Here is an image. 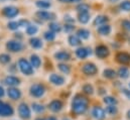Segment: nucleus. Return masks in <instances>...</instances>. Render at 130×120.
Segmentation results:
<instances>
[{
  "label": "nucleus",
  "instance_id": "obj_1",
  "mask_svg": "<svg viewBox=\"0 0 130 120\" xmlns=\"http://www.w3.org/2000/svg\"><path fill=\"white\" fill-rule=\"evenodd\" d=\"M89 100L83 95H76L72 101V110L78 115L84 114L88 110Z\"/></svg>",
  "mask_w": 130,
  "mask_h": 120
},
{
  "label": "nucleus",
  "instance_id": "obj_2",
  "mask_svg": "<svg viewBox=\"0 0 130 120\" xmlns=\"http://www.w3.org/2000/svg\"><path fill=\"white\" fill-rule=\"evenodd\" d=\"M18 68L20 72L25 76H30L33 74V67L31 66L30 62L21 58L18 61Z\"/></svg>",
  "mask_w": 130,
  "mask_h": 120
},
{
  "label": "nucleus",
  "instance_id": "obj_3",
  "mask_svg": "<svg viewBox=\"0 0 130 120\" xmlns=\"http://www.w3.org/2000/svg\"><path fill=\"white\" fill-rule=\"evenodd\" d=\"M6 49L11 53H19L23 49V44L18 39H11L6 42Z\"/></svg>",
  "mask_w": 130,
  "mask_h": 120
},
{
  "label": "nucleus",
  "instance_id": "obj_4",
  "mask_svg": "<svg viewBox=\"0 0 130 120\" xmlns=\"http://www.w3.org/2000/svg\"><path fill=\"white\" fill-rule=\"evenodd\" d=\"M29 93H30V95L32 97H34V98H40V97H42L44 95L45 88L41 84H33V85L30 86Z\"/></svg>",
  "mask_w": 130,
  "mask_h": 120
},
{
  "label": "nucleus",
  "instance_id": "obj_5",
  "mask_svg": "<svg viewBox=\"0 0 130 120\" xmlns=\"http://www.w3.org/2000/svg\"><path fill=\"white\" fill-rule=\"evenodd\" d=\"M18 114L20 116V118L22 119H29L31 117V111L30 108L28 107V105L26 103H20L18 106Z\"/></svg>",
  "mask_w": 130,
  "mask_h": 120
},
{
  "label": "nucleus",
  "instance_id": "obj_6",
  "mask_svg": "<svg viewBox=\"0 0 130 120\" xmlns=\"http://www.w3.org/2000/svg\"><path fill=\"white\" fill-rule=\"evenodd\" d=\"M18 13H19L18 8L15 6H12V5L6 6L2 9V15L5 16L6 18H14L18 15Z\"/></svg>",
  "mask_w": 130,
  "mask_h": 120
},
{
  "label": "nucleus",
  "instance_id": "obj_7",
  "mask_svg": "<svg viewBox=\"0 0 130 120\" xmlns=\"http://www.w3.org/2000/svg\"><path fill=\"white\" fill-rule=\"evenodd\" d=\"M36 17L39 18L40 20H44V21H50V20H54L56 18L55 13L46 11V10H38L35 13Z\"/></svg>",
  "mask_w": 130,
  "mask_h": 120
},
{
  "label": "nucleus",
  "instance_id": "obj_8",
  "mask_svg": "<svg viewBox=\"0 0 130 120\" xmlns=\"http://www.w3.org/2000/svg\"><path fill=\"white\" fill-rule=\"evenodd\" d=\"M82 72L87 76H94L98 73V69L95 64L93 63H87L83 66Z\"/></svg>",
  "mask_w": 130,
  "mask_h": 120
},
{
  "label": "nucleus",
  "instance_id": "obj_9",
  "mask_svg": "<svg viewBox=\"0 0 130 120\" xmlns=\"http://www.w3.org/2000/svg\"><path fill=\"white\" fill-rule=\"evenodd\" d=\"M76 56L77 58H79L80 60H85L86 58H88L89 56L92 55V50L90 48H85V47H80L76 50Z\"/></svg>",
  "mask_w": 130,
  "mask_h": 120
},
{
  "label": "nucleus",
  "instance_id": "obj_10",
  "mask_svg": "<svg viewBox=\"0 0 130 120\" xmlns=\"http://www.w3.org/2000/svg\"><path fill=\"white\" fill-rule=\"evenodd\" d=\"M95 54H96V56H97L99 59L103 60V59H106L109 56L110 51H109V49L106 46L100 44V46H98L97 48L95 49Z\"/></svg>",
  "mask_w": 130,
  "mask_h": 120
},
{
  "label": "nucleus",
  "instance_id": "obj_11",
  "mask_svg": "<svg viewBox=\"0 0 130 120\" xmlns=\"http://www.w3.org/2000/svg\"><path fill=\"white\" fill-rule=\"evenodd\" d=\"M14 110L12 108L11 105H9L8 103H3L1 108H0V116L2 117H9L11 115H13Z\"/></svg>",
  "mask_w": 130,
  "mask_h": 120
},
{
  "label": "nucleus",
  "instance_id": "obj_12",
  "mask_svg": "<svg viewBox=\"0 0 130 120\" xmlns=\"http://www.w3.org/2000/svg\"><path fill=\"white\" fill-rule=\"evenodd\" d=\"M92 116L96 120H103L106 117V112L105 109H103L100 106H95L92 109Z\"/></svg>",
  "mask_w": 130,
  "mask_h": 120
},
{
  "label": "nucleus",
  "instance_id": "obj_13",
  "mask_svg": "<svg viewBox=\"0 0 130 120\" xmlns=\"http://www.w3.org/2000/svg\"><path fill=\"white\" fill-rule=\"evenodd\" d=\"M48 80H50V82L52 84H54L56 86H62V85L65 84L66 82L65 78L63 76H61V75H58V74H52L50 76Z\"/></svg>",
  "mask_w": 130,
  "mask_h": 120
},
{
  "label": "nucleus",
  "instance_id": "obj_14",
  "mask_svg": "<svg viewBox=\"0 0 130 120\" xmlns=\"http://www.w3.org/2000/svg\"><path fill=\"white\" fill-rule=\"evenodd\" d=\"M63 106H64L63 102H62L61 100L56 99V100H53V101L48 104V109H50L51 111H53V112H60V111L63 109Z\"/></svg>",
  "mask_w": 130,
  "mask_h": 120
},
{
  "label": "nucleus",
  "instance_id": "obj_15",
  "mask_svg": "<svg viewBox=\"0 0 130 120\" xmlns=\"http://www.w3.org/2000/svg\"><path fill=\"white\" fill-rule=\"evenodd\" d=\"M7 95L12 100H18L21 97V91L15 87H9L7 90Z\"/></svg>",
  "mask_w": 130,
  "mask_h": 120
},
{
  "label": "nucleus",
  "instance_id": "obj_16",
  "mask_svg": "<svg viewBox=\"0 0 130 120\" xmlns=\"http://www.w3.org/2000/svg\"><path fill=\"white\" fill-rule=\"evenodd\" d=\"M4 83L9 87H15L20 84V79L15 76H7L4 79Z\"/></svg>",
  "mask_w": 130,
  "mask_h": 120
},
{
  "label": "nucleus",
  "instance_id": "obj_17",
  "mask_svg": "<svg viewBox=\"0 0 130 120\" xmlns=\"http://www.w3.org/2000/svg\"><path fill=\"white\" fill-rule=\"evenodd\" d=\"M116 60L118 63L122 64V65H126V64H129L130 63V55L128 53H125V52H121V53H118L117 56H116Z\"/></svg>",
  "mask_w": 130,
  "mask_h": 120
},
{
  "label": "nucleus",
  "instance_id": "obj_18",
  "mask_svg": "<svg viewBox=\"0 0 130 120\" xmlns=\"http://www.w3.org/2000/svg\"><path fill=\"white\" fill-rule=\"evenodd\" d=\"M55 59L58 61H62V62H67V61L71 60V55L70 53L66 51H61L55 54Z\"/></svg>",
  "mask_w": 130,
  "mask_h": 120
},
{
  "label": "nucleus",
  "instance_id": "obj_19",
  "mask_svg": "<svg viewBox=\"0 0 130 120\" xmlns=\"http://www.w3.org/2000/svg\"><path fill=\"white\" fill-rule=\"evenodd\" d=\"M109 21V17L106 15H98L93 21V24L95 26H101L104 24H107V22Z\"/></svg>",
  "mask_w": 130,
  "mask_h": 120
},
{
  "label": "nucleus",
  "instance_id": "obj_20",
  "mask_svg": "<svg viewBox=\"0 0 130 120\" xmlns=\"http://www.w3.org/2000/svg\"><path fill=\"white\" fill-rule=\"evenodd\" d=\"M68 41H69V44L71 47H79L82 43V39L77 34L76 35H74V34L70 35L69 38H68Z\"/></svg>",
  "mask_w": 130,
  "mask_h": 120
},
{
  "label": "nucleus",
  "instance_id": "obj_21",
  "mask_svg": "<svg viewBox=\"0 0 130 120\" xmlns=\"http://www.w3.org/2000/svg\"><path fill=\"white\" fill-rule=\"evenodd\" d=\"M111 26L109 24H104V25H101V26H98L97 31L100 35H109L111 33Z\"/></svg>",
  "mask_w": 130,
  "mask_h": 120
},
{
  "label": "nucleus",
  "instance_id": "obj_22",
  "mask_svg": "<svg viewBox=\"0 0 130 120\" xmlns=\"http://www.w3.org/2000/svg\"><path fill=\"white\" fill-rule=\"evenodd\" d=\"M29 44L31 46V48L33 49H36V50H38V49H41L42 48V41H41V39L40 38H38V37H31L30 39H29Z\"/></svg>",
  "mask_w": 130,
  "mask_h": 120
},
{
  "label": "nucleus",
  "instance_id": "obj_23",
  "mask_svg": "<svg viewBox=\"0 0 130 120\" xmlns=\"http://www.w3.org/2000/svg\"><path fill=\"white\" fill-rule=\"evenodd\" d=\"M117 76L121 79H127L130 76V72L129 70L125 67H121L118 71H117Z\"/></svg>",
  "mask_w": 130,
  "mask_h": 120
},
{
  "label": "nucleus",
  "instance_id": "obj_24",
  "mask_svg": "<svg viewBox=\"0 0 130 120\" xmlns=\"http://www.w3.org/2000/svg\"><path fill=\"white\" fill-rule=\"evenodd\" d=\"M77 35L81 38V39H88L91 35V32L86 28H80L77 30Z\"/></svg>",
  "mask_w": 130,
  "mask_h": 120
},
{
  "label": "nucleus",
  "instance_id": "obj_25",
  "mask_svg": "<svg viewBox=\"0 0 130 120\" xmlns=\"http://www.w3.org/2000/svg\"><path fill=\"white\" fill-rule=\"evenodd\" d=\"M29 62H30L31 66H32L33 68H35V69H38L40 67V65H41V60H40V58L37 55H31Z\"/></svg>",
  "mask_w": 130,
  "mask_h": 120
},
{
  "label": "nucleus",
  "instance_id": "obj_26",
  "mask_svg": "<svg viewBox=\"0 0 130 120\" xmlns=\"http://www.w3.org/2000/svg\"><path fill=\"white\" fill-rule=\"evenodd\" d=\"M90 18H91V15L89 14V12H87V13H79L78 14V20L82 24L88 23L89 20H90Z\"/></svg>",
  "mask_w": 130,
  "mask_h": 120
},
{
  "label": "nucleus",
  "instance_id": "obj_27",
  "mask_svg": "<svg viewBox=\"0 0 130 120\" xmlns=\"http://www.w3.org/2000/svg\"><path fill=\"white\" fill-rule=\"evenodd\" d=\"M35 4H36V6H37L38 8H40L41 10L48 9V8L52 6L51 2H48V1H46V0H37V1L35 2Z\"/></svg>",
  "mask_w": 130,
  "mask_h": 120
},
{
  "label": "nucleus",
  "instance_id": "obj_28",
  "mask_svg": "<svg viewBox=\"0 0 130 120\" xmlns=\"http://www.w3.org/2000/svg\"><path fill=\"white\" fill-rule=\"evenodd\" d=\"M76 9L78 10L79 13H87L90 10V5L87 4V3H82L81 2V3H79L77 5V8Z\"/></svg>",
  "mask_w": 130,
  "mask_h": 120
},
{
  "label": "nucleus",
  "instance_id": "obj_29",
  "mask_svg": "<svg viewBox=\"0 0 130 120\" xmlns=\"http://www.w3.org/2000/svg\"><path fill=\"white\" fill-rule=\"evenodd\" d=\"M103 76L107 79H114L117 76V72H115L112 69H105L103 72Z\"/></svg>",
  "mask_w": 130,
  "mask_h": 120
},
{
  "label": "nucleus",
  "instance_id": "obj_30",
  "mask_svg": "<svg viewBox=\"0 0 130 120\" xmlns=\"http://www.w3.org/2000/svg\"><path fill=\"white\" fill-rule=\"evenodd\" d=\"M103 101L108 106H110V105H117V103H118L117 99L115 97H112V96H106V97H104Z\"/></svg>",
  "mask_w": 130,
  "mask_h": 120
},
{
  "label": "nucleus",
  "instance_id": "obj_31",
  "mask_svg": "<svg viewBox=\"0 0 130 120\" xmlns=\"http://www.w3.org/2000/svg\"><path fill=\"white\" fill-rule=\"evenodd\" d=\"M48 27H50V30H51V31H53V32H55V33L60 32V31L62 30L61 24H60L59 22H55V21H52V22L50 23Z\"/></svg>",
  "mask_w": 130,
  "mask_h": 120
},
{
  "label": "nucleus",
  "instance_id": "obj_32",
  "mask_svg": "<svg viewBox=\"0 0 130 120\" xmlns=\"http://www.w3.org/2000/svg\"><path fill=\"white\" fill-rule=\"evenodd\" d=\"M58 68H59V70L62 72V73H64L66 75H69L70 73H71V67L69 66V65H67V64H59L58 65Z\"/></svg>",
  "mask_w": 130,
  "mask_h": 120
},
{
  "label": "nucleus",
  "instance_id": "obj_33",
  "mask_svg": "<svg viewBox=\"0 0 130 120\" xmlns=\"http://www.w3.org/2000/svg\"><path fill=\"white\" fill-rule=\"evenodd\" d=\"M105 112L109 115H116L118 113V108L116 107V105H110V106L106 107Z\"/></svg>",
  "mask_w": 130,
  "mask_h": 120
},
{
  "label": "nucleus",
  "instance_id": "obj_34",
  "mask_svg": "<svg viewBox=\"0 0 130 120\" xmlns=\"http://www.w3.org/2000/svg\"><path fill=\"white\" fill-rule=\"evenodd\" d=\"M31 109H32L35 113H42L44 111L43 105H41L39 103H32L31 104Z\"/></svg>",
  "mask_w": 130,
  "mask_h": 120
},
{
  "label": "nucleus",
  "instance_id": "obj_35",
  "mask_svg": "<svg viewBox=\"0 0 130 120\" xmlns=\"http://www.w3.org/2000/svg\"><path fill=\"white\" fill-rule=\"evenodd\" d=\"M25 31H26V33H27L28 35H34V34L38 31V27H37L35 24H31V23H30V24L26 27Z\"/></svg>",
  "mask_w": 130,
  "mask_h": 120
},
{
  "label": "nucleus",
  "instance_id": "obj_36",
  "mask_svg": "<svg viewBox=\"0 0 130 120\" xmlns=\"http://www.w3.org/2000/svg\"><path fill=\"white\" fill-rule=\"evenodd\" d=\"M43 37H44L45 40H47V41H53V40H55V38H56V33L53 32V31H51V30H47V31H45V32L43 33Z\"/></svg>",
  "mask_w": 130,
  "mask_h": 120
},
{
  "label": "nucleus",
  "instance_id": "obj_37",
  "mask_svg": "<svg viewBox=\"0 0 130 120\" xmlns=\"http://www.w3.org/2000/svg\"><path fill=\"white\" fill-rule=\"evenodd\" d=\"M119 7L123 11H126V12L130 11V0H124V1H122L120 3Z\"/></svg>",
  "mask_w": 130,
  "mask_h": 120
},
{
  "label": "nucleus",
  "instance_id": "obj_38",
  "mask_svg": "<svg viewBox=\"0 0 130 120\" xmlns=\"http://www.w3.org/2000/svg\"><path fill=\"white\" fill-rule=\"evenodd\" d=\"M83 92L87 95H93L94 93V88L91 84H86L83 86Z\"/></svg>",
  "mask_w": 130,
  "mask_h": 120
},
{
  "label": "nucleus",
  "instance_id": "obj_39",
  "mask_svg": "<svg viewBox=\"0 0 130 120\" xmlns=\"http://www.w3.org/2000/svg\"><path fill=\"white\" fill-rule=\"evenodd\" d=\"M10 61H11V58L9 55H7V54H1L0 55V63L1 64L6 65V64L10 63Z\"/></svg>",
  "mask_w": 130,
  "mask_h": 120
},
{
  "label": "nucleus",
  "instance_id": "obj_40",
  "mask_svg": "<svg viewBox=\"0 0 130 120\" xmlns=\"http://www.w3.org/2000/svg\"><path fill=\"white\" fill-rule=\"evenodd\" d=\"M7 27L10 30H16L18 27H20V26H19L18 21H10V22H8Z\"/></svg>",
  "mask_w": 130,
  "mask_h": 120
},
{
  "label": "nucleus",
  "instance_id": "obj_41",
  "mask_svg": "<svg viewBox=\"0 0 130 120\" xmlns=\"http://www.w3.org/2000/svg\"><path fill=\"white\" fill-rule=\"evenodd\" d=\"M121 25H122V27L126 30V31H130V20H128V19L122 20Z\"/></svg>",
  "mask_w": 130,
  "mask_h": 120
},
{
  "label": "nucleus",
  "instance_id": "obj_42",
  "mask_svg": "<svg viewBox=\"0 0 130 120\" xmlns=\"http://www.w3.org/2000/svg\"><path fill=\"white\" fill-rule=\"evenodd\" d=\"M74 29H75V26H74V24L66 23L65 26H64V30H65L67 33H70V32H72V31H73Z\"/></svg>",
  "mask_w": 130,
  "mask_h": 120
},
{
  "label": "nucleus",
  "instance_id": "obj_43",
  "mask_svg": "<svg viewBox=\"0 0 130 120\" xmlns=\"http://www.w3.org/2000/svg\"><path fill=\"white\" fill-rule=\"evenodd\" d=\"M18 23H19V26H22V27H27L29 24H30V22L27 20V19H20L19 21H18Z\"/></svg>",
  "mask_w": 130,
  "mask_h": 120
},
{
  "label": "nucleus",
  "instance_id": "obj_44",
  "mask_svg": "<svg viewBox=\"0 0 130 120\" xmlns=\"http://www.w3.org/2000/svg\"><path fill=\"white\" fill-rule=\"evenodd\" d=\"M65 21L66 23H70V24H74V22H75V19L71 16V15H69V14H67L65 15Z\"/></svg>",
  "mask_w": 130,
  "mask_h": 120
},
{
  "label": "nucleus",
  "instance_id": "obj_45",
  "mask_svg": "<svg viewBox=\"0 0 130 120\" xmlns=\"http://www.w3.org/2000/svg\"><path fill=\"white\" fill-rule=\"evenodd\" d=\"M122 93L124 94V96H125L127 99H129V100H130V89L123 88V89H122Z\"/></svg>",
  "mask_w": 130,
  "mask_h": 120
},
{
  "label": "nucleus",
  "instance_id": "obj_46",
  "mask_svg": "<svg viewBox=\"0 0 130 120\" xmlns=\"http://www.w3.org/2000/svg\"><path fill=\"white\" fill-rule=\"evenodd\" d=\"M59 1H61L63 3H78L81 0H59Z\"/></svg>",
  "mask_w": 130,
  "mask_h": 120
},
{
  "label": "nucleus",
  "instance_id": "obj_47",
  "mask_svg": "<svg viewBox=\"0 0 130 120\" xmlns=\"http://www.w3.org/2000/svg\"><path fill=\"white\" fill-rule=\"evenodd\" d=\"M4 94H5V91H4V89L0 86V97H3V96H4Z\"/></svg>",
  "mask_w": 130,
  "mask_h": 120
},
{
  "label": "nucleus",
  "instance_id": "obj_48",
  "mask_svg": "<svg viewBox=\"0 0 130 120\" xmlns=\"http://www.w3.org/2000/svg\"><path fill=\"white\" fill-rule=\"evenodd\" d=\"M46 120H57V118L56 117H53V116H51V117H48Z\"/></svg>",
  "mask_w": 130,
  "mask_h": 120
},
{
  "label": "nucleus",
  "instance_id": "obj_49",
  "mask_svg": "<svg viewBox=\"0 0 130 120\" xmlns=\"http://www.w3.org/2000/svg\"><path fill=\"white\" fill-rule=\"evenodd\" d=\"M127 118L130 120V110H128V111H127Z\"/></svg>",
  "mask_w": 130,
  "mask_h": 120
},
{
  "label": "nucleus",
  "instance_id": "obj_50",
  "mask_svg": "<svg viewBox=\"0 0 130 120\" xmlns=\"http://www.w3.org/2000/svg\"><path fill=\"white\" fill-rule=\"evenodd\" d=\"M2 104H3V102H1V101H0V108H1V106H2Z\"/></svg>",
  "mask_w": 130,
  "mask_h": 120
},
{
  "label": "nucleus",
  "instance_id": "obj_51",
  "mask_svg": "<svg viewBox=\"0 0 130 120\" xmlns=\"http://www.w3.org/2000/svg\"><path fill=\"white\" fill-rule=\"evenodd\" d=\"M35 120H44V119H42V118H36Z\"/></svg>",
  "mask_w": 130,
  "mask_h": 120
},
{
  "label": "nucleus",
  "instance_id": "obj_52",
  "mask_svg": "<svg viewBox=\"0 0 130 120\" xmlns=\"http://www.w3.org/2000/svg\"><path fill=\"white\" fill-rule=\"evenodd\" d=\"M63 120H69V119H68V118H64Z\"/></svg>",
  "mask_w": 130,
  "mask_h": 120
},
{
  "label": "nucleus",
  "instance_id": "obj_53",
  "mask_svg": "<svg viewBox=\"0 0 130 120\" xmlns=\"http://www.w3.org/2000/svg\"><path fill=\"white\" fill-rule=\"evenodd\" d=\"M129 89H130V83H129Z\"/></svg>",
  "mask_w": 130,
  "mask_h": 120
},
{
  "label": "nucleus",
  "instance_id": "obj_54",
  "mask_svg": "<svg viewBox=\"0 0 130 120\" xmlns=\"http://www.w3.org/2000/svg\"><path fill=\"white\" fill-rule=\"evenodd\" d=\"M129 42H130V38H129Z\"/></svg>",
  "mask_w": 130,
  "mask_h": 120
},
{
  "label": "nucleus",
  "instance_id": "obj_55",
  "mask_svg": "<svg viewBox=\"0 0 130 120\" xmlns=\"http://www.w3.org/2000/svg\"><path fill=\"white\" fill-rule=\"evenodd\" d=\"M0 1H3V0H0Z\"/></svg>",
  "mask_w": 130,
  "mask_h": 120
}]
</instances>
